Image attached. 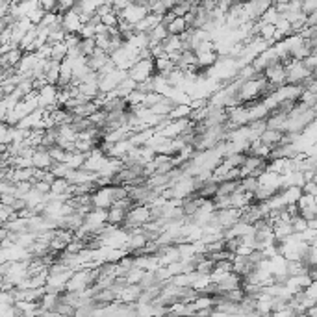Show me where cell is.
Here are the masks:
<instances>
[{
  "instance_id": "obj_1",
  "label": "cell",
  "mask_w": 317,
  "mask_h": 317,
  "mask_svg": "<svg viewBox=\"0 0 317 317\" xmlns=\"http://www.w3.org/2000/svg\"><path fill=\"white\" fill-rule=\"evenodd\" d=\"M262 74H263V78H265V82H267L271 87H274V89L286 86V69L282 67L280 60L269 63Z\"/></svg>"
},
{
  "instance_id": "obj_2",
  "label": "cell",
  "mask_w": 317,
  "mask_h": 317,
  "mask_svg": "<svg viewBox=\"0 0 317 317\" xmlns=\"http://www.w3.org/2000/svg\"><path fill=\"white\" fill-rule=\"evenodd\" d=\"M126 73H128L130 80H134L135 84H141V82H146L148 78L154 76V63L152 60H139Z\"/></svg>"
},
{
  "instance_id": "obj_3",
  "label": "cell",
  "mask_w": 317,
  "mask_h": 317,
  "mask_svg": "<svg viewBox=\"0 0 317 317\" xmlns=\"http://www.w3.org/2000/svg\"><path fill=\"white\" fill-rule=\"evenodd\" d=\"M146 4H148V2H143V0H141V2H130V6L122 13H119V19H122V21L130 23L132 26H135L145 15H148Z\"/></svg>"
},
{
  "instance_id": "obj_4",
  "label": "cell",
  "mask_w": 317,
  "mask_h": 317,
  "mask_svg": "<svg viewBox=\"0 0 317 317\" xmlns=\"http://www.w3.org/2000/svg\"><path fill=\"white\" fill-rule=\"evenodd\" d=\"M239 215L241 212L239 210H234V208H228V210H221V212H215V221L223 232L228 230L230 226H234L239 221Z\"/></svg>"
},
{
  "instance_id": "obj_5",
  "label": "cell",
  "mask_w": 317,
  "mask_h": 317,
  "mask_svg": "<svg viewBox=\"0 0 317 317\" xmlns=\"http://www.w3.org/2000/svg\"><path fill=\"white\" fill-rule=\"evenodd\" d=\"M91 204L95 210H104V212L110 210L111 204H113L110 197V186L108 188H100L95 193H91Z\"/></svg>"
},
{
  "instance_id": "obj_6",
  "label": "cell",
  "mask_w": 317,
  "mask_h": 317,
  "mask_svg": "<svg viewBox=\"0 0 317 317\" xmlns=\"http://www.w3.org/2000/svg\"><path fill=\"white\" fill-rule=\"evenodd\" d=\"M61 28H63L65 34H76L78 36L80 28H82V21H80L78 13L74 12V10L63 13L61 15Z\"/></svg>"
},
{
  "instance_id": "obj_7",
  "label": "cell",
  "mask_w": 317,
  "mask_h": 317,
  "mask_svg": "<svg viewBox=\"0 0 317 317\" xmlns=\"http://www.w3.org/2000/svg\"><path fill=\"white\" fill-rule=\"evenodd\" d=\"M52 164H54V162L50 160L47 148H43V146H37V148H34V154H32V167H34V169L49 171L50 167H52Z\"/></svg>"
},
{
  "instance_id": "obj_8",
  "label": "cell",
  "mask_w": 317,
  "mask_h": 317,
  "mask_svg": "<svg viewBox=\"0 0 317 317\" xmlns=\"http://www.w3.org/2000/svg\"><path fill=\"white\" fill-rule=\"evenodd\" d=\"M214 284H217L221 293H226V291H232V289H239V287H241V278L236 276L234 273H228L225 274L219 282H214Z\"/></svg>"
},
{
  "instance_id": "obj_9",
  "label": "cell",
  "mask_w": 317,
  "mask_h": 317,
  "mask_svg": "<svg viewBox=\"0 0 317 317\" xmlns=\"http://www.w3.org/2000/svg\"><path fill=\"white\" fill-rule=\"evenodd\" d=\"M60 304V293H45L41 300L37 302V308L43 311H50V313H54L56 306Z\"/></svg>"
},
{
  "instance_id": "obj_10",
  "label": "cell",
  "mask_w": 317,
  "mask_h": 317,
  "mask_svg": "<svg viewBox=\"0 0 317 317\" xmlns=\"http://www.w3.org/2000/svg\"><path fill=\"white\" fill-rule=\"evenodd\" d=\"M124 219H126V210H122V208H115V206H111L110 210H106V223H108V225L121 228V225L124 223Z\"/></svg>"
},
{
  "instance_id": "obj_11",
  "label": "cell",
  "mask_w": 317,
  "mask_h": 317,
  "mask_svg": "<svg viewBox=\"0 0 317 317\" xmlns=\"http://www.w3.org/2000/svg\"><path fill=\"white\" fill-rule=\"evenodd\" d=\"M45 80H47V84L49 86H56V82L60 78V63H56V61H47L45 63V73H43Z\"/></svg>"
},
{
  "instance_id": "obj_12",
  "label": "cell",
  "mask_w": 317,
  "mask_h": 317,
  "mask_svg": "<svg viewBox=\"0 0 317 317\" xmlns=\"http://www.w3.org/2000/svg\"><path fill=\"white\" fill-rule=\"evenodd\" d=\"M156 134L152 128H146L143 130V132H137V134H132V137H130V145L134 146V148H139V146H146V143L150 141V137Z\"/></svg>"
},
{
  "instance_id": "obj_13",
  "label": "cell",
  "mask_w": 317,
  "mask_h": 317,
  "mask_svg": "<svg viewBox=\"0 0 317 317\" xmlns=\"http://www.w3.org/2000/svg\"><path fill=\"white\" fill-rule=\"evenodd\" d=\"M23 54H25V52H23L21 49H12L4 56H0V63H2L4 67H17L21 58H23Z\"/></svg>"
},
{
  "instance_id": "obj_14",
  "label": "cell",
  "mask_w": 317,
  "mask_h": 317,
  "mask_svg": "<svg viewBox=\"0 0 317 317\" xmlns=\"http://www.w3.org/2000/svg\"><path fill=\"white\" fill-rule=\"evenodd\" d=\"M239 189V180H225V182L217 184V197H230Z\"/></svg>"
},
{
  "instance_id": "obj_15",
  "label": "cell",
  "mask_w": 317,
  "mask_h": 317,
  "mask_svg": "<svg viewBox=\"0 0 317 317\" xmlns=\"http://www.w3.org/2000/svg\"><path fill=\"white\" fill-rule=\"evenodd\" d=\"M84 162H86V154H80L74 150V152L65 154V162H63V164L67 165L71 171H74V169H82Z\"/></svg>"
},
{
  "instance_id": "obj_16",
  "label": "cell",
  "mask_w": 317,
  "mask_h": 317,
  "mask_svg": "<svg viewBox=\"0 0 317 317\" xmlns=\"http://www.w3.org/2000/svg\"><path fill=\"white\" fill-rule=\"evenodd\" d=\"M191 115V108L186 106V104H177L175 108L171 110V113L167 115L169 121H182V119H189Z\"/></svg>"
},
{
  "instance_id": "obj_17",
  "label": "cell",
  "mask_w": 317,
  "mask_h": 317,
  "mask_svg": "<svg viewBox=\"0 0 317 317\" xmlns=\"http://www.w3.org/2000/svg\"><path fill=\"white\" fill-rule=\"evenodd\" d=\"M67 45L65 43H56L50 45V61H56V63H61V61L67 58Z\"/></svg>"
},
{
  "instance_id": "obj_18",
  "label": "cell",
  "mask_w": 317,
  "mask_h": 317,
  "mask_svg": "<svg viewBox=\"0 0 317 317\" xmlns=\"http://www.w3.org/2000/svg\"><path fill=\"white\" fill-rule=\"evenodd\" d=\"M280 139H282V132H278V130H265V132L260 135V141H262L263 145L271 146V148L278 145Z\"/></svg>"
},
{
  "instance_id": "obj_19",
  "label": "cell",
  "mask_w": 317,
  "mask_h": 317,
  "mask_svg": "<svg viewBox=\"0 0 317 317\" xmlns=\"http://www.w3.org/2000/svg\"><path fill=\"white\" fill-rule=\"evenodd\" d=\"M165 28L169 32V36H182L184 32L188 30V25H186V21L182 17H175Z\"/></svg>"
},
{
  "instance_id": "obj_20",
  "label": "cell",
  "mask_w": 317,
  "mask_h": 317,
  "mask_svg": "<svg viewBox=\"0 0 317 317\" xmlns=\"http://www.w3.org/2000/svg\"><path fill=\"white\" fill-rule=\"evenodd\" d=\"M173 108H175V104H173L167 97H164V100H162V102H158L156 106H152V108H150V111H152L154 115H158V117H167L169 113H171Z\"/></svg>"
},
{
  "instance_id": "obj_21",
  "label": "cell",
  "mask_w": 317,
  "mask_h": 317,
  "mask_svg": "<svg viewBox=\"0 0 317 317\" xmlns=\"http://www.w3.org/2000/svg\"><path fill=\"white\" fill-rule=\"evenodd\" d=\"M258 188H260L258 186V178L254 177H247L239 180V191H243V193H252L254 195Z\"/></svg>"
},
{
  "instance_id": "obj_22",
  "label": "cell",
  "mask_w": 317,
  "mask_h": 317,
  "mask_svg": "<svg viewBox=\"0 0 317 317\" xmlns=\"http://www.w3.org/2000/svg\"><path fill=\"white\" fill-rule=\"evenodd\" d=\"M195 6V2H188V0H180V2H175L171 8V13L175 17H184L188 12H191V8Z\"/></svg>"
},
{
  "instance_id": "obj_23",
  "label": "cell",
  "mask_w": 317,
  "mask_h": 317,
  "mask_svg": "<svg viewBox=\"0 0 317 317\" xmlns=\"http://www.w3.org/2000/svg\"><path fill=\"white\" fill-rule=\"evenodd\" d=\"M278 19H280V15H278V12H276V10L273 8V4H271V6L265 10V13L260 17V23H262V25H273L274 26Z\"/></svg>"
},
{
  "instance_id": "obj_24",
  "label": "cell",
  "mask_w": 317,
  "mask_h": 317,
  "mask_svg": "<svg viewBox=\"0 0 317 317\" xmlns=\"http://www.w3.org/2000/svg\"><path fill=\"white\" fill-rule=\"evenodd\" d=\"M143 273L145 271H141V269L137 267H132L128 271V273L124 274V280H126V286H137L141 280V276H143Z\"/></svg>"
},
{
  "instance_id": "obj_25",
  "label": "cell",
  "mask_w": 317,
  "mask_h": 317,
  "mask_svg": "<svg viewBox=\"0 0 317 317\" xmlns=\"http://www.w3.org/2000/svg\"><path fill=\"white\" fill-rule=\"evenodd\" d=\"M95 49H97V47H95V41H93V39H80L78 50L84 58H89V56L95 52Z\"/></svg>"
},
{
  "instance_id": "obj_26",
  "label": "cell",
  "mask_w": 317,
  "mask_h": 317,
  "mask_svg": "<svg viewBox=\"0 0 317 317\" xmlns=\"http://www.w3.org/2000/svg\"><path fill=\"white\" fill-rule=\"evenodd\" d=\"M47 152H49L50 160H52L54 164H63V162H65V154H67V152H65L61 146H58V145L50 146Z\"/></svg>"
},
{
  "instance_id": "obj_27",
  "label": "cell",
  "mask_w": 317,
  "mask_h": 317,
  "mask_svg": "<svg viewBox=\"0 0 317 317\" xmlns=\"http://www.w3.org/2000/svg\"><path fill=\"white\" fill-rule=\"evenodd\" d=\"M49 173L54 178H67V175L71 173V169H69L65 164H52V167L49 169Z\"/></svg>"
},
{
  "instance_id": "obj_28",
  "label": "cell",
  "mask_w": 317,
  "mask_h": 317,
  "mask_svg": "<svg viewBox=\"0 0 317 317\" xmlns=\"http://www.w3.org/2000/svg\"><path fill=\"white\" fill-rule=\"evenodd\" d=\"M297 210H306V208H317V202H315V197H308V195H300L299 201H297Z\"/></svg>"
},
{
  "instance_id": "obj_29",
  "label": "cell",
  "mask_w": 317,
  "mask_h": 317,
  "mask_svg": "<svg viewBox=\"0 0 317 317\" xmlns=\"http://www.w3.org/2000/svg\"><path fill=\"white\" fill-rule=\"evenodd\" d=\"M164 100V95H160V93H146L145 95V100H143V108H152V106H156L158 102H162Z\"/></svg>"
},
{
  "instance_id": "obj_30",
  "label": "cell",
  "mask_w": 317,
  "mask_h": 317,
  "mask_svg": "<svg viewBox=\"0 0 317 317\" xmlns=\"http://www.w3.org/2000/svg\"><path fill=\"white\" fill-rule=\"evenodd\" d=\"M214 265H215V263L212 262V260H208V258L204 256V260H201V262L197 263L195 273H201V274H210V273H212V271H214Z\"/></svg>"
},
{
  "instance_id": "obj_31",
  "label": "cell",
  "mask_w": 317,
  "mask_h": 317,
  "mask_svg": "<svg viewBox=\"0 0 317 317\" xmlns=\"http://www.w3.org/2000/svg\"><path fill=\"white\" fill-rule=\"evenodd\" d=\"M117 23H119V15L115 12L108 13V15H104L100 17V25L106 26V28H117Z\"/></svg>"
},
{
  "instance_id": "obj_32",
  "label": "cell",
  "mask_w": 317,
  "mask_h": 317,
  "mask_svg": "<svg viewBox=\"0 0 317 317\" xmlns=\"http://www.w3.org/2000/svg\"><path fill=\"white\" fill-rule=\"evenodd\" d=\"M317 12V0H302L300 2V13L302 15H310Z\"/></svg>"
},
{
  "instance_id": "obj_33",
  "label": "cell",
  "mask_w": 317,
  "mask_h": 317,
  "mask_svg": "<svg viewBox=\"0 0 317 317\" xmlns=\"http://www.w3.org/2000/svg\"><path fill=\"white\" fill-rule=\"evenodd\" d=\"M300 65L308 71L310 74H315V67H317V56H306L304 60L300 61Z\"/></svg>"
},
{
  "instance_id": "obj_34",
  "label": "cell",
  "mask_w": 317,
  "mask_h": 317,
  "mask_svg": "<svg viewBox=\"0 0 317 317\" xmlns=\"http://www.w3.org/2000/svg\"><path fill=\"white\" fill-rule=\"evenodd\" d=\"M73 317H95V310H93L91 304L78 306V308L74 310V315Z\"/></svg>"
},
{
  "instance_id": "obj_35",
  "label": "cell",
  "mask_w": 317,
  "mask_h": 317,
  "mask_svg": "<svg viewBox=\"0 0 317 317\" xmlns=\"http://www.w3.org/2000/svg\"><path fill=\"white\" fill-rule=\"evenodd\" d=\"M300 193H302V195H308V197H315L317 195V184H315V180L302 184V188H300Z\"/></svg>"
},
{
  "instance_id": "obj_36",
  "label": "cell",
  "mask_w": 317,
  "mask_h": 317,
  "mask_svg": "<svg viewBox=\"0 0 317 317\" xmlns=\"http://www.w3.org/2000/svg\"><path fill=\"white\" fill-rule=\"evenodd\" d=\"M306 26H317V12L306 15Z\"/></svg>"
},
{
  "instance_id": "obj_37",
  "label": "cell",
  "mask_w": 317,
  "mask_h": 317,
  "mask_svg": "<svg viewBox=\"0 0 317 317\" xmlns=\"http://www.w3.org/2000/svg\"><path fill=\"white\" fill-rule=\"evenodd\" d=\"M304 315L306 317H317V306H310V308H306Z\"/></svg>"
},
{
  "instance_id": "obj_38",
  "label": "cell",
  "mask_w": 317,
  "mask_h": 317,
  "mask_svg": "<svg viewBox=\"0 0 317 317\" xmlns=\"http://www.w3.org/2000/svg\"><path fill=\"white\" fill-rule=\"evenodd\" d=\"M34 317H54V313H50V311H43L37 308V311L34 313Z\"/></svg>"
},
{
  "instance_id": "obj_39",
  "label": "cell",
  "mask_w": 317,
  "mask_h": 317,
  "mask_svg": "<svg viewBox=\"0 0 317 317\" xmlns=\"http://www.w3.org/2000/svg\"><path fill=\"white\" fill-rule=\"evenodd\" d=\"M297 317H306V315H304V313H300V315H297Z\"/></svg>"
},
{
  "instance_id": "obj_40",
  "label": "cell",
  "mask_w": 317,
  "mask_h": 317,
  "mask_svg": "<svg viewBox=\"0 0 317 317\" xmlns=\"http://www.w3.org/2000/svg\"><path fill=\"white\" fill-rule=\"evenodd\" d=\"M0 4H2V2H0Z\"/></svg>"
}]
</instances>
